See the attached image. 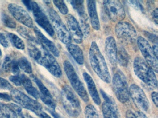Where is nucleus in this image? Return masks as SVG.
Segmentation results:
<instances>
[{"mask_svg":"<svg viewBox=\"0 0 158 118\" xmlns=\"http://www.w3.org/2000/svg\"><path fill=\"white\" fill-rule=\"evenodd\" d=\"M32 11L36 23L51 37H54L55 31L47 16L36 2H31Z\"/></svg>","mask_w":158,"mask_h":118,"instance_id":"9b49d317","label":"nucleus"},{"mask_svg":"<svg viewBox=\"0 0 158 118\" xmlns=\"http://www.w3.org/2000/svg\"><path fill=\"white\" fill-rule=\"evenodd\" d=\"M137 44L139 48L144 56L148 64L156 73L158 72V61L153 50L148 41L142 37L137 38Z\"/></svg>","mask_w":158,"mask_h":118,"instance_id":"9d476101","label":"nucleus"},{"mask_svg":"<svg viewBox=\"0 0 158 118\" xmlns=\"http://www.w3.org/2000/svg\"><path fill=\"white\" fill-rule=\"evenodd\" d=\"M0 44L5 48H8L9 46L8 39L5 34L2 33H0Z\"/></svg>","mask_w":158,"mask_h":118,"instance_id":"4c0bfd02","label":"nucleus"},{"mask_svg":"<svg viewBox=\"0 0 158 118\" xmlns=\"http://www.w3.org/2000/svg\"><path fill=\"white\" fill-rule=\"evenodd\" d=\"M86 118H99L97 110L92 105H88L85 109Z\"/></svg>","mask_w":158,"mask_h":118,"instance_id":"c756f323","label":"nucleus"},{"mask_svg":"<svg viewBox=\"0 0 158 118\" xmlns=\"http://www.w3.org/2000/svg\"><path fill=\"white\" fill-rule=\"evenodd\" d=\"M34 30L39 41L54 56L59 57L60 52L55 44L48 39L45 35H43V33L37 27H34Z\"/></svg>","mask_w":158,"mask_h":118,"instance_id":"6ab92c4d","label":"nucleus"},{"mask_svg":"<svg viewBox=\"0 0 158 118\" xmlns=\"http://www.w3.org/2000/svg\"><path fill=\"white\" fill-rule=\"evenodd\" d=\"M128 2L129 3V4L131 6L134 7V8H136V9H139V10H143V7L142 6L140 3L138 1H128Z\"/></svg>","mask_w":158,"mask_h":118,"instance_id":"58836bf2","label":"nucleus"},{"mask_svg":"<svg viewBox=\"0 0 158 118\" xmlns=\"http://www.w3.org/2000/svg\"><path fill=\"white\" fill-rule=\"evenodd\" d=\"M89 59L91 67L97 75L103 82L110 84L111 78L108 66L98 44L95 41L91 43L89 49Z\"/></svg>","mask_w":158,"mask_h":118,"instance_id":"f03ea898","label":"nucleus"},{"mask_svg":"<svg viewBox=\"0 0 158 118\" xmlns=\"http://www.w3.org/2000/svg\"><path fill=\"white\" fill-rule=\"evenodd\" d=\"M1 66V61H0V67Z\"/></svg>","mask_w":158,"mask_h":118,"instance_id":"6e6d98bb","label":"nucleus"},{"mask_svg":"<svg viewBox=\"0 0 158 118\" xmlns=\"http://www.w3.org/2000/svg\"><path fill=\"white\" fill-rule=\"evenodd\" d=\"M2 55V52L1 49H0V56H1Z\"/></svg>","mask_w":158,"mask_h":118,"instance_id":"864d4df0","label":"nucleus"},{"mask_svg":"<svg viewBox=\"0 0 158 118\" xmlns=\"http://www.w3.org/2000/svg\"><path fill=\"white\" fill-rule=\"evenodd\" d=\"M17 113L9 104L0 102V118H17Z\"/></svg>","mask_w":158,"mask_h":118,"instance_id":"b1692460","label":"nucleus"},{"mask_svg":"<svg viewBox=\"0 0 158 118\" xmlns=\"http://www.w3.org/2000/svg\"><path fill=\"white\" fill-rule=\"evenodd\" d=\"M48 111L52 115L54 118H63L57 112H55V111L48 110Z\"/></svg>","mask_w":158,"mask_h":118,"instance_id":"09e8293b","label":"nucleus"},{"mask_svg":"<svg viewBox=\"0 0 158 118\" xmlns=\"http://www.w3.org/2000/svg\"><path fill=\"white\" fill-rule=\"evenodd\" d=\"M11 100L21 107L30 110L35 113L42 110V106L40 103L25 94L17 89H12L10 92Z\"/></svg>","mask_w":158,"mask_h":118,"instance_id":"6e6552de","label":"nucleus"},{"mask_svg":"<svg viewBox=\"0 0 158 118\" xmlns=\"http://www.w3.org/2000/svg\"><path fill=\"white\" fill-rule=\"evenodd\" d=\"M17 118H25V117H24V116L23 115L22 112H19V113H17Z\"/></svg>","mask_w":158,"mask_h":118,"instance_id":"3c124183","label":"nucleus"},{"mask_svg":"<svg viewBox=\"0 0 158 118\" xmlns=\"http://www.w3.org/2000/svg\"><path fill=\"white\" fill-rule=\"evenodd\" d=\"M24 4L25 5V6L27 7L28 10L29 11H32V5H31V2L32 1H27V0H25V1H22Z\"/></svg>","mask_w":158,"mask_h":118,"instance_id":"49530a36","label":"nucleus"},{"mask_svg":"<svg viewBox=\"0 0 158 118\" xmlns=\"http://www.w3.org/2000/svg\"><path fill=\"white\" fill-rule=\"evenodd\" d=\"M117 61L120 65L127 66L129 62V56L128 53L123 47H120L117 49Z\"/></svg>","mask_w":158,"mask_h":118,"instance_id":"393cba45","label":"nucleus"},{"mask_svg":"<svg viewBox=\"0 0 158 118\" xmlns=\"http://www.w3.org/2000/svg\"><path fill=\"white\" fill-rule=\"evenodd\" d=\"M105 52L109 62L113 67L117 65V48L115 39L109 37L105 41Z\"/></svg>","mask_w":158,"mask_h":118,"instance_id":"a211bd4d","label":"nucleus"},{"mask_svg":"<svg viewBox=\"0 0 158 118\" xmlns=\"http://www.w3.org/2000/svg\"><path fill=\"white\" fill-rule=\"evenodd\" d=\"M53 3L59 9V11L63 14L66 15L68 14V9L67 6L63 1H53Z\"/></svg>","mask_w":158,"mask_h":118,"instance_id":"473e14b6","label":"nucleus"},{"mask_svg":"<svg viewBox=\"0 0 158 118\" xmlns=\"http://www.w3.org/2000/svg\"><path fill=\"white\" fill-rule=\"evenodd\" d=\"M1 18L3 24L6 27L12 29H15L16 28V22L10 16L5 13H2Z\"/></svg>","mask_w":158,"mask_h":118,"instance_id":"c85d7f7f","label":"nucleus"},{"mask_svg":"<svg viewBox=\"0 0 158 118\" xmlns=\"http://www.w3.org/2000/svg\"><path fill=\"white\" fill-rule=\"evenodd\" d=\"M14 74V75H19L20 73V67L18 65L17 61L13 60L11 65L10 72Z\"/></svg>","mask_w":158,"mask_h":118,"instance_id":"72a5a7b5","label":"nucleus"},{"mask_svg":"<svg viewBox=\"0 0 158 118\" xmlns=\"http://www.w3.org/2000/svg\"><path fill=\"white\" fill-rule=\"evenodd\" d=\"M22 78V85L23 86L26 90L29 95L38 99L39 98L40 93L36 88L33 86L31 80L25 74H21Z\"/></svg>","mask_w":158,"mask_h":118,"instance_id":"5701e85b","label":"nucleus"},{"mask_svg":"<svg viewBox=\"0 0 158 118\" xmlns=\"http://www.w3.org/2000/svg\"><path fill=\"white\" fill-rule=\"evenodd\" d=\"M12 60L9 55H7L4 59V62L2 64V68L4 71L7 72H10L11 65Z\"/></svg>","mask_w":158,"mask_h":118,"instance_id":"c9c22d12","label":"nucleus"},{"mask_svg":"<svg viewBox=\"0 0 158 118\" xmlns=\"http://www.w3.org/2000/svg\"><path fill=\"white\" fill-rule=\"evenodd\" d=\"M67 49L75 61L79 65H83L84 63V56L83 51L76 44H70L67 45Z\"/></svg>","mask_w":158,"mask_h":118,"instance_id":"4be33fe9","label":"nucleus"},{"mask_svg":"<svg viewBox=\"0 0 158 118\" xmlns=\"http://www.w3.org/2000/svg\"><path fill=\"white\" fill-rule=\"evenodd\" d=\"M8 9L13 16L18 22L27 27H34L33 19L28 13L22 6L15 3H10Z\"/></svg>","mask_w":158,"mask_h":118,"instance_id":"ddd939ff","label":"nucleus"},{"mask_svg":"<svg viewBox=\"0 0 158 118\" xmlns=\"http://www.w3.org/2000/svg\"><path fill=\"white\" fill-rule=\"evenodd\" d=\"M112 86L119 101L123 103L127 102L129 98L128 84L124 75L120 70L117 71L114 75Z\"/></svg>","mask_w":158,"mask_h":118,"instance_id":"423d86ee","label":"nucleus"},{"mask_svg":"<svg viewBox=\"0 0 158 118\" xmlns=\"http://www.w3.org/2000/svg\"><path fill=\"white\" fill-rule=\"evenodd\" d=\"M17 61L19 67L24 72L27 73H32V65L26 58L21 57Z\"/></svg>","mask_w":158,"mask_h":118,"instance_id":"cd10ccee","label":"nucleus"},{"mask_svg":"<svg viewBox=\"0 0 158 118\" xmlns=\"http://www.w3.org/2000/svg\"><path fill=\"white\" fill-rule=\"evenodd\" d=\"M101 94L104 99L102 104V111L104 118H118L117 106L113 99L107 95L102 89Z\"/></svg>","mask_w":158,"mask_h":118,"instance_id":"f3484780","label":"nucleus"},{"mask_svg":"<svg viewBox=\"0 0 158 118\" xmlns=\"http://www.w3.org/2000/svg\"><path fill=\"white\" fill-rule=\"evenodd\" d=\"M64 68L69 82L73 89L83 101L85 102H88L89 97L87 91L72 64L69 61L66 60L64 62Z\"/></svg>","mask_w":158,"mask_h":118,"instance_id":"39448f33","label":"nucleus"},{"mask_svg":"<svg viewBox=\"0 0 158 118\" xmlns=\"http://www.w3.org/2000/svg\"><path fill=\"white\" fill-rule=\"evenodd\" d=\"M0 100L9 101L11 100L10 96L5 93H0Z\"/></svg>","mask_w":158,"mask_h":118,"instance_id":"79ce46f5","label":"nucleus"},{"mask_svg":"<svg viewBox=\"0 0 158 118\" xmlns=\"http://www.w3.org/2000/svg\"><path fill=\"white\" fill-rule=\"evenodd\" d=\"M88 11L90 18L91 26L94 30H98L100 29V23L99 20L96 2L94 1L89 0L87 1Z\"/></svg>","mask_w":158,"mask_h":118,"instance_id":"412c9836","label":"nucleus"},{"mask_svg":"<svg viewBox=\"0 0 158 118\" xmlns=\"http://www.w3.org/2000/svg\"><path fill=\"white\" fill-rule=\"evenodd\" d=\"M129 96L140 110L147 111L149 108L148 100L142 88L135 84H132L129 88Z\"/></svg>","mask_w":158,"mask_h":118,"instance_id":"f8f14e48","label":"nucleus"},{"mask_svg":"<svg viewBox=\"0 0 158 118\" xmlns=\"http://www.w3.org/2000/svg\"><path fill=\"white\" fill-rule=\"evenodd\" d=\"M136 118H148L146 115L141 111H137L135 113Z\"/></svg>","mask_w":158,"mask_h":118,"instance_id":"a18cd8bd","label":"nucleus"},{"mask_svg":"<svg viewBox=\"0 0 158 118\" xmlns=\"http://www.w3.org/2000/svg\"><path fill=\"white\" fill-rule=\"evenodd\" d=\"M134 70L136 75L147 85L152 89L157 88V78L154 71L141 57L135 58Z\"/></svg>","mask_w":158,"mask_h":118,"instance_id":"7ed1b4c3","label":"nucleus"},{"mask_svg":"<svg viewBox=\"0 0 158 118\" xmlns=\"http://www.w3.org/2000/svg\"><path fill=\"white\" fill-rule=\"evenodd\" d=\"M40 118H51V117L43 110L40 111L36 113Z\"/></svg>","mask_w":158,"mask_h":118,"instance_id":"37998d69","label":"nucleus"},{"mask_svg":"<svg viewBox=\"0 0 158 118\" xmlns=\"http://www.w3.org/2000/svg\"><path fill=\"white\" fill-rule=\"evenodd\" d=\"M145 35L147 36V37L152 42H154V43H155V44H158V43H157V42H158V39H157V36H155V35H153V34H151V33H149L148 32H146Z\"/></svg>","mask_w":158,"mask_h":118,"instance_id":"ea45409f","label":"nucleus"},{"mask_svg":"<svg viewBox=\"0 0 158 118\" xmlns=\"http://www.w3.org/2000/svg\"><path fill=\"white\" fill-rule=\"evenodd\" d=\"M40 98L41 99L42 101L52 110L55 111L56 105L52 97L46 96H43L40 94Z\"/></svg>","mask_w":158,"mask_h":118,"instance_id":"2f4dec72","label":"nucleus"},{"mask_svg":"<svg viewBox=\"0 0 158 118\" xmlns=\"http://www.w3.org/2000/svg\"><path fill=\"white\" fill-rule=\"evenodd\" d=\"M10 80L16 86L22 85V78L20 74L11 76L10 77Z\"/></svg>","mask_w":158,"mask_h":118,"instance_id":"e433bc0d","label":"nucleus"},{"mask_svg":"<svg viewBox=\"0 0 158 118\" xmlns=\"http://www.w3.org/2000/svg\"><path fill=\"white\" fill-rule=\"evenodd\" d=\"M18 33L24 38L26 39L27 41L31 40L35 37L31 34L30 31L27 28L22 26H19L17 30Z\"/></svg>","mask_w":158,"mask_h":118,"instance_id":"7c9ffc66","label":"nucleus"},{"mask_svg":"<svg viewBox=\"0 0 158 118\" xmlns=\"http://www.w3.org/2000/svg\"><path fill=\"white\" fill-rule=\"evenodd\" d=\"M27 117H28V118H34V117H32V116H30V115H28V116H27Z\"/></svg>","mask_w":158,"mask_h":118,"instance_id":"5fc2aeb1","label":"nucleus"},{"mask_svg":"<svg viewBox=\"0 0 158 118\" xmlns=\"http://www.w3.org/2000/svg\"><path fill=\"white\" fill-rule=\"evenodd\" d=\"M152 17L156 25L158 24V8L154 9L152 13Z\"/></svg>","mask_w":158,"mask_h":118,"instance_id":"c03bdc74","label":"nucleus"},{"mask_svg":"<svg viewBox=\"0 0 158 118\" xmlns=\"http://www.w3.org/2000/svg\"><path fill=\"white\" fill-rule=\"evenodd\" d=\"M115 33L119 38L123 40L131 41L137 36V32L134 26L127 21H120L116 24Z\"/></svg>","mask_w":158,"mask_h":118,"instance_id":"2eb2a0df","label":"nucleus"},{"mask_svg":"<svg viewBox=\"0 0 158 118\" xmlns=\"http://www.w3.org/2000/svg\"><path fill=\"white\" fill-rule=\"evenodd\" d=\"M66 22L71 38L76 43L80 44L83 42V35L81 27L75 18L72 14H68L66 17Z\"/></svg>","mask_w":158,"mask_h":118,"instance_id":"dca6fc26","label":"nucleus"},{"mask_svg":"<svg viewBox=\"0 0 158 118\" xmlns=\"http://www.w3.org/2000/svg\"><path fill=\"white\" fill-rule=\"evenodd\" d=\"M83 76L84 80L86 83L89 92L92 100L97 105H100L101 103V100L93 78L89 75V74L86 72L83 73Z\"/></svg>","mask_w":158,"mask_h":118,"instance_id":"aec40b11","label":"nucleus"},{"mask_svg":"<svg viewBox=\"0 0 158 118\" xmlns=\"http://www.w3.org/2000/svg\"><path fill=\"white\" fill-rule=\"evenodd\" d=\"M51 1H44V2L46 3L47 4H49L50 3H51Z\"/></svg>","mask_w":158,"mask_h":118,"instance_id":"603ef678","label":"nucleus"},{"mask_svg":"<svg viewBox=\"0 0 158 118\" xmlns=\"http://www.w3.org/2000/svg\"><path fill=\"white\" fill-rule=\"evenodd\" d=\"M152 49L155 56L158 59V45L157 44H154Z\"/></svg>","mask_w":158,"mask_h":118,"instance_id":"8fccbe9b","label":"nucleus"},{"mask_svg":"<svg viewBox=\"0 0 158 118\" xmlns=\"http://www.w3.org/2000/svg\"><path fill=\"white\" fill-rule=\"evenodd\" d=\"M27 50L31 58L52 75L58 78L61 77L62 72L57 60L35 38L27 41Z\"/></svg>","mask_w":158,"mask_h":118,"instance_id":"f257e3e1","label":"nucleus"},{"mask_svg":"<svg viewBox=\"0 0 158 118\" xmlns=\"http://www.w3.org/2000/svg\"><path fill=\"white\" fill-rule=\"evenodd\" d=\"M103 6L107 15L113 22H120L125 17L124 8L120 1H104Z\"/></svg>","mask_w":158,"mask_h":118,"instance_id":"1a4fd4ad","label":"nucleus"},{"mask_svg":"<svg viewBox=\"0 0 158 118\" xmlns=\"http://www.w3.org/2000/svg\"><path fill=\"white\" fill-rule=\"evenodd\" d=\"M126 118H136L135 113L131 110H127L126 112Z\"/></svg>","mask_w":158,"mask_h":118,"instance_id":"de8ad7c7","label":"nucleus"},{"mask_svg":"<svg viewBox=\"0 0 158 118\" xmlns=\"http://www.w3.org/2000/svg\"><path fill=\"white\" fill-rule=\"evenodd\" d=\"M8 37L12 44L16 49L24 50L25 48L24 42L18 36L12 33H9Z\"/></svg>","mask_w":158,"mask_h":118,"instance_id":"a878e982","label":"nucleus"},{"mask_svg":"<svg viewBox=\"0 0 158 118\" xmlns=\"http://www.w3.org/2000/svg\"><path fill=\"white\" fill-rule=\"evenodd\" d=\"M61 100L66 112L72 117H78L82 109L80 101L72 88L65 85L61 90Z\"/></svg>","mask_w":158,"mask_h":118,"instance_id":"20e7f679","label":"nucleus"},{"mask_svg":"<svg viewBox=\"0 0 158 118\" xmlns=\"http://www.w3.org/2000/svg\"><path fill=\"white\" fill-rule=\"evenodd\" d=\"M73 8L77 11L80 19L81 30L83 35L85 37H87L89 34L90 26L89 23V18L85 10L84 2L81 0L69 1Z\"/></svg>","mask_w":158,"mask_h":118,"instance_id":"4468645a","label":"nucleus"},{"mask_svg":"<svg viewBox=\"0 0 158 118\" xmlns=\"http://www.w3.org/2000/svg\"><path fill=\"white\" fill-rule=\"evenodd\" d=\"M151 97L153 103L155 104L156 107H158V93L156 91L152 92L151 94Z\"/></svg>","mask_w":158,"mask_h":118,"instance_id":"a19ab883","label":"nucleus"},{"mask_svg":"<svg viewBox=\"0 0 158 118\" xmlns=\"http://www.w3.org/2000/svg\"><path fill=\"white\" fill-rule=\"evenodd\" d=\"M30 78L37 85L40 91V94L41 95L46 96L52 97L49 90L46 87V86L41 82L40 79H39L37 77H36L34 75H31L30 76Z\"/></svg>","mask_w":158,"mask_h":118,"instance_id":"bb28decb","label":"nucleus"},{"mask_svg":"<svg viewBox=\"0 0 158 118\" xmlns=\"http://www.w3.org/2000/svg\"><path fill=\"white\" fill-rule=\"evenodd\" d=\"M49 14L52 27L59 39L66 45L71 43L72 38L70 33L59 14L54 9L51 8L49 10Z\"/></svg>","mask_w":158,"mask_h":118,"instance_id":"0eeeda50","label":"nucleus"},{"mask_svg":"<svg viewBox=\"0 0 158 118\" xmlns=\"http://www.w3.org/2000/svg\"><path fill=\"white\" fill-rule=\"evenodd\" d=\"M0 88L6 90H11L13 86L8 80L0 77Z\"/></svg>","mask_w":158,"mask_h":118,"instance_id":"f704fd0d","label":"nucleus"}]
</instances>
